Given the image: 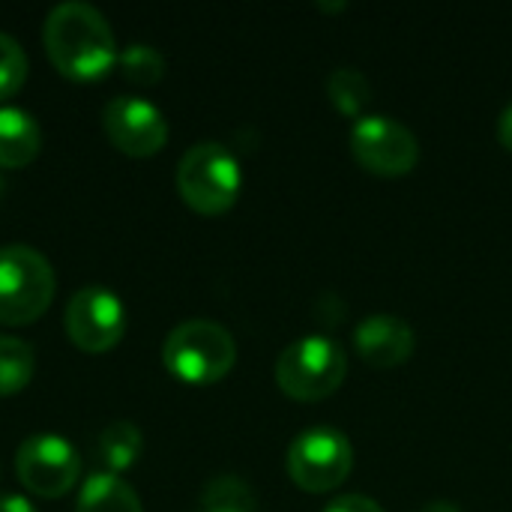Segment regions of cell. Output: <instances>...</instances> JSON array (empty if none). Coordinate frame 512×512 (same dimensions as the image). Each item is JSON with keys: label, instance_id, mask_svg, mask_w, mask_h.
<instances>
[{"label": "cell", "instance_id": "44dd1931", "mask_svg": "<svg viewBox=\"0 0 512 512\" xmlns=\"http://www.w3.org/2000/svg\"><path fill=\"white\" fill-rule=\"evenodd\" d=\"M498 141H501L504 150L512 153V102L501 111V117H498Z\"/></svg>", "mask_w": 512, "mask_h": 512}, {"label": "cell", "instance_id": "9c48e42d", "mask_svg": "<svg viewBox=\"0 0 512 512\" xmlns=\"http://www.w3.org/2000/svg\"><path fill=\"white\" fill-rule=\"evenodd\" d=\"M63 330L75 348L87 354H105L117 348L126 333V309L108 288L84 285L66 303Z\"/></svg>", "mask_w": 512, "mask_h": 512}, {"label": "cell", "instance_id": "52a82bcc", "mask_svg": "<svg viewBox=\"0 0 512 512\" xmlns=\"http://www.w3.org/2000/svg\"><path fill=\"white\" fill-rule=\"evenodd\" d=\"M351 156L360 168L378 177H405L420 162L417 135L396 117L363 114L351 126Z\"/></svg>", "mask_w": 512, "mask_h": 512}, {"label": "cell", "instance_id": "4fadbf2b", "mask_svg": "<svg viewBox=\"0 0 512 512\" xmlns=\"http://www.w3.org/2000/svg\"><path fill=\"white\" fill-rule=\"evenodd\" d=\"M141 450H144V435L129 420L108 423L96 438V459L105 468V474H114V477L129 471L141 459Z\"/></svg>", "mask_w": 512, "mask_h": 512}, {"label": "cell", "instance_id": "ac0fdd59", "mask_svg": "<svg viewBox=\"0 0 512 512\" xmlns=\"http://www.w3.org/2000/svg\"><path fill=\"white\" fill-rule=\"evenodd\" d=\"M120 63V72L126 81L132 84H141V87H150V84H159L162 75H165V57L147 45V42H132L120 51L117 57Z\"/></svg>", "mask_w": 512, "mask_h": 512}, {"label": "cell", "instance_id": "7a4b0ae2", "mask_svg": "<svg viewBox=\"0 0 512 512\" xmlns=\"http://www.w3.org/2000/svg\"><path fill=\"white\" fill-rule=\"evenodd\" d=\"M165 369L192 387H207L222 381L237 363L234 336L216 321H183L177 324L162 345Z\"/></svg>", "mask_w": 512, "mask_h": 512}, {"label": "cell", "instance_id": "7402d4cb", "mask_svg": "<svg viewBox=\"0 0 512 512\" xmlns=\"http://www.w3.org/2000/svg\"><path fill=\"white\" fill-rule=\"evenodd\" d=\"M0 512H36V507L21 495H0Z\"/></svg>", "mask_w": 512, "mask_h": 512}, {"label": "cell", "instance_id": "277c9868", "mask_svg": "<svg viewBox=\"0 0 512 512\" xmlns=\"http://www.w3.org/2000/svg\"><path fill=\"white\" fill-rule=\"evenodd\" d=\"M276 384L297 402H321L333 396L348 375V357L330 336L309 333L294 339L276 360Z\"/></svg>", "mask_w": 512, "mask_h": 512}, {"label": "cell", "instance_id": "ffe728a7", "mask_svg": "<svg viewBox=\"0 0 512 512\" xmlns=\"http://www.w3.org/2000/svg\"><path fill=\"white\" fill-rule=\"evenodd\" d=\"M324 512H384V507L366 495H342V498L330 501Z\"/></svg>", "mask_w": 512, "mask_h": 512}, {"label": "cell", "instance_id": "d4e9b609", "mask_svg": "<svg viewBox=\"0 0 512 512\" xmlns=\"http://www.w3.org/2000/svg\"><path fill=\"white\" fill-rule=\"evenodd\" d=\"M0 195H3V177H0Z\"/></svg>", "mask_w": 512, "mask_h": 512}, {"label": "cell", "instance_id": "30bf717a", "mask_svg": "<svg viewBox=\"0 0 512 512\" xmlns=\"http://www.w3.org/2000/svg\"><path fill=\"white\" fill-rule=\"evenodd\" d=\"M102 126L108 141L132 159H147L168 144L165 114L141 96L111 99L102 111Z\"/></svg>", "mask_w": 512, "mask_h": 512}, {"label": "cell", "instance_id": "2e32d148", "mask_svg": "<svg viewBox=\"0 0 512 512\" xmlns=\"http://www.w3.org/2000/svg\"><path fill=\"white\" fill-rule=\"evenodd\" d=\"M36 372V354L24 339L0 336V396L21 393Z\"/></svg>", "mask_w": 512, "mask_h": 512}, {"label": "cell", "instance_id": "7c38bea8", "mask_svg": "<svg viewBox=\"0 0 512 512\" xmlns=\"http://www.w3.org/2000/svg\"><path fill=\"white\" fill-rule=\"evenodd\" d=\"M42 150V129L30 111L0 105V168H27Z\"/></svg>", "mask_w": 512, "mask_h": 512}, {"label": "cell", "instance_id": "ba28073f", "mask_svg": "<svg viewBox=\"0 0 512 512\" xmlns=\"http://www.w3.org/2000/svg\"><path fill=\"white\" fill-rule=\"evenodd\" d=\"M15 474L30 495L57 501L78 483L81 456L60 435H30L15 453Z\"/></svg>", "mask_w": 512, "mask_h": 512}, {"label": "cell", "instance_id": "6da1fadb", "mask_svg": "<svg viewBox=\"0 0 512 512\" xmlns=\"http://www.w3.org/2000/svg\"><path fill=\"white\" fill-rule=\"evenodd\" d=\"M45 54L63 78L99 81L105 78L120 51L105 15L81 0L57 3L42 24Z\"/></svg>", "mask_w": 512, "mask_h": 512}, {"label": "cell", "instance_id": "d6986e66", "mask_svg": "<svg viewBox=\"0 0 512 512\" xmlns=\"http://www.w3.org/2000/svg\"><path fill=\"white\" fill-rule=\"evenodd\" d=\"M27 54L9 33H0V102L15 96L27 81Z\"/></svg>", "mask_w": 512, "mask_h": 512}, {"label": "cell", "instance_id": "9a60e30c", "mask_svg": "<svg viewBox=\"0 0 512 512\" xmlns=\"http://www.w3.org/2000/svg\"><path fill=\"white\" fill-rule=\"evenodd\" d=\"M327 96L333 102V108L345 117H354L360 120L369 99H372V84L369 78L357 69V66H336L330 75H327Z\"/></svg>", "mask_w": 512, "mask_h": 512}, {"label": "cell", "instance_id": "cb8c5ba5", "mask_svg": "<svg viewBox=\"0 0 512 512\" xmlns=\"http://www.w3.org/2000/svg\"><path fill=\"white\" fill-rule=\"evenodd\" d=\"M318 9H327V12H339V9H348V3H318Z\"/></svg>", "mask_w": 512, "mask_h": 512}, {"label": "cell", "instance_id": "603a6c76", "mask_svg": "<svg viewBox=\"0 0 512 512\" xmlns=\"http://www.w3.org/2000/svg\"><path fill=\"white\" fill-rule=\"evenodd\" d=\"M420 512H462L453 501H429Z\"/></svg>", "mask_w": 512, "mask_h": 512}, {"label": "cell", "instance_id": "5bb4252c", "mask_svg": "<svg viewBox=\"0 0 512 512\" xmlns=\"http://www.w3.org/2000/svg\"><path fill=\"white\" fill-rule=\"evenodd\" d=\"M75 512H144V507L129 483L102 471L84 480Z\"/></svg>", "mask_w": 512, "mask_h": 512}, {"label": "cell", "instance_id": "8fae6325", "mask_svg": "<svg viewBox=\"0 0 512 512\" xmlns=\"http://www.w3.org/2000/svg\"><path fill=\"white\" fill-rule=\"evenodd\" d=\"M354 348L369 366L396 369V366L411 360V354L417 348V333L405 318L378 312V315H369L357 324Z\"/></svg>", "mask_w": 512, "mask_h": 512}, {"label": "cell", "instance_id": "5b68a950", "mask_svg": "<svg viewBox=\"0 0 512 512\" xmlns=\"http://www.w3.org/2000/svg\"><path fill=\"white\" fill-rule=\"evenodd\" d=\"M54 270L48 258L30 246H0V324L27 327L45 315L54 300Z\"/></svg>", "mask_w": 512, "mask_h": 512}, {"label": "cell", "instance_id": "3957f363", "mask_svg": "<svg viewBox=\"0 0 512 512\" xmlns=\"http://www.w3.org/2000/svg\"><path fill=\"white\" fill-rule=\"evenodd\" d=\"M243 189V171L237 156L219 141L192 144L177 165V192L201 216L228 213Z\"/></svg>", "mask_w": 512, "mask_h": 512}, {"label": "cell", "instance_id": "e0dca14e", "mask_svg": "<svg viewBox=\"0 0 512 512\" xmlns=\"http://www.w3.org/2000/svg\"><path fill=\"white\" fill-rule=\"evenodd\" d=\"M258 501L246 480L240 477H216L204 486L195 512H255Z\"/></svg>", "mask_w": 512, "mask_h": 512}, {"label": "cell", "instance_id": "8992f818", "mask_svg": "<svg viewBox=\"0 0 512 512\" xmlns=\"http://www.w3.org/2000/svg\"><path fill=\"white\" fill-rule=\"evenodd\" d=\"M285 465L288 477L303 492H333L348 480L354 468V447L345 432L333 426H312L291 441Z\"/></svg>", "mask_w": 512, "mask_h": 512}]
</instances>
